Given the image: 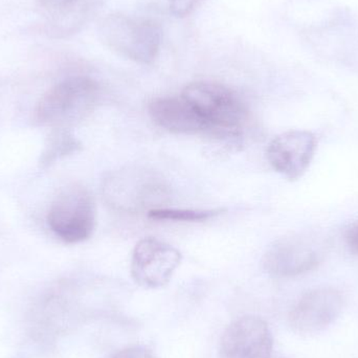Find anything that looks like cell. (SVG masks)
<instances>
[{
  "label": "cell",
  "mask_w": 358,
  "mask_h": 358,
  "mask_svg": "<svg viewBox=\"0 0 358 358\" xmlns=\"http://www.w3.org/2000/svg\"><path fill=\"white\" fill-rule=\"evenodd\" d=\"M181 259V252L171 244L157 238H144L132 252V279L148 289L164 287L171 281Z\"/></svg>",
  "instance_id": "cell-6"
},
{
  "label": "cell",
  "mask_w": 358,
  "mask_h": 358,
  "mask_svg": "<svg viewBox=\"0 0 358 358\" xmlns=\"http://www.w3.org/2000/svg\"><path fill=\"white\" fill-rule=\"evenodd\" d=\"M96 81L87 77H73L50 88L40 99L34 119L40 125L65 128L85 119L99 99Z\"/></svg>",
  "instance_id": "cell-2"
},
{
  "label": "cell",
  "mask_w": 358,
  "mask_h": 358,
  "mask_svg": "<svg viewBox=\"0 0 358 358\" xmlns=\"http://www.w3.org/2000/svg\"><path fill=\"white\" fill-rule=\"evenodd\" d=\"M197 0H170V10L176 17H185L193 10Z\"/></svg>",
  "instance_id": "cell-15"
},
{
  "label": "cell",
  "mask_w": 358,
  "mask_h": 358,
  "mask_svg": "<svg viewBox=\"0 0 358 358\" xmlns=\"http://www.w3.org/2000/svg\"><path fill=\"white\" fill-rule=\"evenodd\" d=\"M79 141L65 128H54L40 159V165L48 167L55 162L79 150Z\"/></svg>",
  "instance_id": "cell-12"
},
{
  "label": "cell",
  "mask_w": 358,
  "mask_h": 358,
  "mask_svg": "<svg viewBox=\"0 0 358 358\" xmlns=\"http://www.w3.org/2000/svg\"><path fill=\"white\" fill-rule=\"evenodd\" d=\"M273 336L258 317L246 315L234 321L223 334L220 358H271Z\"/></svg>",
  "instance_id": "cell-8"
},
{
  "label": "cell",
  "mask_w": 358,
  "mask_h": 358,
  "mask_svg": "<svg viewBox=\"0 0 358 358\" xmlns=\"http://www.w3.org/2000/svg\"><path fill=\"white\" fill-rule=\"evenodd\" d=\"M96 221L94 197L79 185L61 189L48 210V227L59 239L69 244L90 239L96 229Z\"/></svg>",
  "instance_id": "cell-4"
},
{
  "label": "cell",
  "mask_w": 358,
  "mask_h": 358,
  "mask_svg": "<svg viewBox=\"0 0 358 358\" xmlns=\"http://www.w3.org/2000/svg\"><path fill=\"white\" fill-rule=\"evenodd\" d=\"M206 125V136L237 145L243 138L248 111L239 96L222 84L197 81L180 94Z\"/></svg>",
  "instance_id": "cell-1"
},
{
  "label": "cell",
  "mask_w": 358,
  "mask_h": 358,
  "mask_svg": "<svg viewBox=\"0 0 358 358\" xmlns=\"http://www.w3.org/2000/svg\"><path fill=\"white\" fill-rule=\"evenodd\" d=\"M323 257V245L308 235L285 236L273 242L263 257V267L271 277L292 278L310 271Z\"/></svg>",
  "instance_id": "cell-5"
},
{
  "label": "cell",
  "mask_w": 358,
  "mask_h": 358,
  "mask_svg": "<svg viewBox=\"0 0 358 358\" xmlns=\"http://www.w3.org/2000/svg\"><path fill=\"white\" fill-rule=\"evenodd\" d=\"M149 115L159 127L176 134H204L206 125L182 96L155 98L149 103Z\"/></svg>",
  "instance_id": "cell-11"
},
{
  "label": "cell",
  "mask_w": 358,
  "mask_h": 358,
  "mask_svg": "<svg viewBox=\"0 0 358 358\" xmlns=\"http://www.w3.org/2000/svg\"><path fill=\"white\" fill-rule=\"evenodd\" d=\"M110 358H155L152 352L146 347L134 346L120 350Z\"/></svg>",
  "instance_id": "cell-14"
},
{
  "label": "cell",
  "mask_w": 358,
  "mask_h": 358,
  "mask_svg": "<svg viewBox=\"0 0 358 358\" xmlns=\"http://www.w3.org/2000/svg\"><path fill=\"white\" fill-rule=\"evenodd\" d=\"M100 36L105 45L120 56L149 64L159 54L163 31L153 20L109 15L100 24Z\"/></svg>",
  "instance_id": "cell-3"
},
{
  "label": "cell",
  "mask_w": 358,
  "mask_h": 358,
  "mask_svg": "<svg viewBox=\"0 0 358 358\" xmlns=\"http://www.w3.org/2000/svg\"><path fill=\"white\" fill-rule=\"evenodd\" d=\"M317 149V138L305 130H292L275 136L267 147V161L275 172L296 180L308 169Z\"/></svg>",
  "instance_id": "cell-7"
},
{
  "label": "cell",
  "mask_w": 358,
  "mask_h": 358,
  "mask_svg": "<svg viewBox=\"0 0 358 358\" xmlns=\"http://www.w3.org/2000/svg\"><path fill=\"white\" fill-rule=\"evenodd\" d=\"M73 1L75 0H42L45 6H50V8H62Z\"/></svg>",
  "instance_id": "cell-17"
},
{
  "label": "cell",
  "mask_w": 358,
  "mask_h": 358,
  "mask_svg": "<svg viewBox=\"0 0 358 358\" xmlns=\"http://www.w3.org/2000/svg\"><path fill=\"white\" fill-rule=\"evenodd\" d=\"M346 242L351 252L358 256V222L349 227L346 233Z\"/></svg>",
  "instance_id": "cell-16"
},
{
  "label": "cell",
  "mask_w": 358,
  "mask_h": 358,
  "mask_svg": "<svg viewBox=\"0 0 358 358\" xmlns=\"http://www.w3.org/2000/svg\"><path fill=\"white\" fill-rule=\"evenodd\" d=\"M225 210H187V208H155L148 210V218L155 221H173V222H202L210 220Z\"/></svg>",
  "instance_id": "cell-13"
},
{
  "label": "cell",
  "mask_w": 358,
  "mask_h": 358,
  "mask_svg": "<svg viewBox=\"0 0 358 358\" xmlns=\"http://www.w3.org/2000/svg\"><path fill=\"white\" fill-rule=\"evenodd\" d=\"M343 310V296L334 288H317L302 296L289 315L292 329L313 334L331 325Z\"/></svg>",
  "instance_id": "cell-9"
},
{
  "label": "cell",
  "mask_w": 358,
  "mask_h": 358,
  "mask_svg": "<svg viewBox=\"0 0 358 358\" xmlns=\"http://www.w3.org/2000/svg\"><path fill=\"white\" fill-rule=\"evenodd\" d=\"M165 193L164 183L145 171L120 172L111 176L105 185V194L111 203L122 210L146 208Z\"/></svg>",
  "instance_id": "cell-10"
}]
</instances>
